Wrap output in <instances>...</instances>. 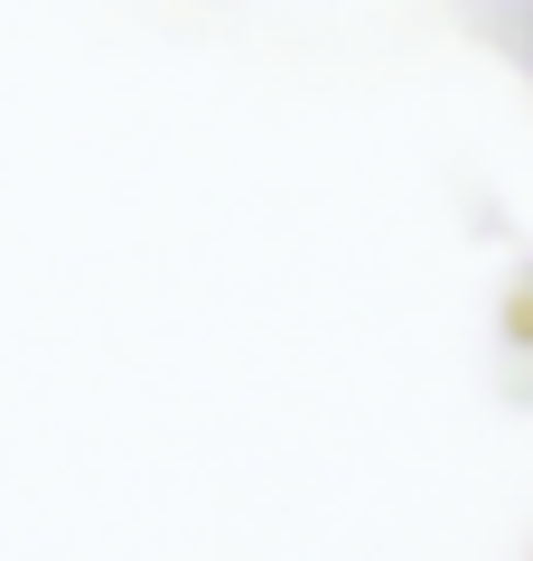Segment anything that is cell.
Returning a JSON list of instances; mask_svg holds the SVG:
<instances>
[{
	"instance_id": "cell-1",
	"label": "cell",
	"mask_w": 533,
	"mask_h": 561,
	"mask_svg": "<svg viewBox=\"0 0 533 561\" xmlns=\"http://www.w3.org/2000/svg\"><path fill=\"white\" fill-rule=\"evenodd\" d=\"M524 57H533V10H524Z\"/></svg>"
}]
</instances>
